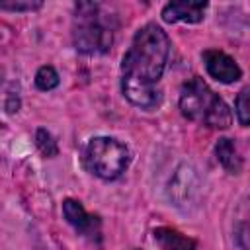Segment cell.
Listing matches in <instances>:
<instances>
[{
    "label": "cell",
    "instance_id": "2",
    "mask_svg": "<svg viewBox=\"0 0 250 250\" xmlns=\"http://www.w3.org/2000/svg\"><path fill=\"white\" fill-rule=\"evenodd\" d=\"M72 41L76 51L84 55H102L113 43V18L102 10L100 4L80 2L74 10Z\"/></svg>",
    "mask_w": 250,
    "mask_h": 250
},
{
    "label": "cell",
    "instance_id": "12",
    "mask_svg": "<svg viewBox=\"0 0 250 250\" xmlns=\"http://www.w3.org/2000/svg\"><path fill=\"white\" fill-rule=\"evenodd\" d=\"M234 109H236V117H238L240 125H250V86H246L238 92Z\"/></svg>",
    "mask_w": 250,
    "mask_h": 250
},
{
    "label": "cell",
    "instance_id": "4",
    "mask_svg": "<svg viewBox=\"0 0 250 250\" xmlns=\"http://www.w3.org/2000/svg\"><path fill=\"white\" fill-rule=\"evenodd\" d=\"M129 164V150L115 139L96 137L86 146V166L102 180H115Z\"/></svg>",
    "mask_w": 250,
    "mask_h": 250
},
{
    "label": "cell",
    "instance_id": "15",
    "mask_svg": "<svg viewBox=\"0 0 250 250\" xmlns=\"http://www.w3.org/2000/svg\"><path fill=\"white\" fill-rule=\"evenodd\" d=\"M41 6V2H25V4H21V2H4V4H0V8L2 10H35V8H39Z\"/></svg>",
    "mask_w": 250,
    "mask_h": 250
},
{
    "label": "cell",
    "instance_id": "13",
    "mask_svg": "<svg viewBox=\"0 0 250 250\" xmlns=\"http://www.w3.org/2000/svg\"><path fill=\"white\" fill-rule=\"evenodd\" d=\"M35 84L39 90H53L59 84V74L53 66H41L35 74Z\"/></svg>",
    "mask_w": 250,
    "mask_h": 250
},
{
    "label": "cell",
    "instance_id": "5",
    "mask_svg": "<svg viewBox=\"0 0 250 250\" xmlns=\"http://www.w3.org/2000/svg\"><path fill=\"white\" fill-rule=\"evenodd\" d=\"M203 61H205L207 72H209L215 80H219V82H223V84L236 82V80L240 78V74H242L240 68H238V64L234 62V59L229 57V55L223 53V51L209 49V51L203 53Z\"/></svg>",
    "mask_w": 250,
    "mask_h": 250
},
{
    "label": "cell",
    "instance_id": "6",
    "mask_svg": "<svg viewBox=\"0 0 250 250\" xmlns=\"http://www.w3.org/2000/svg\"><path fill=\"white\" fill-rule=\"evenodd\" d=\"M62 213L64 219L84 236L88 238H100V219L96 215L86 213L80 201L76 199H64L62 201Z\"/></svg>",
    "mask_w": 250,
    "mask_h": 250
},
{
    "label": "cell",
    "instance_id": "8",
    "mask_svg": "<svg viewBox=\"0 0 250 250\" xmlns=\"http://www.w3.org/2000/svg\"><path fill=\"white\" fill-rule=\"evenodd\" d=\"M197 191V178H195V172L191 166L184 164L176 170L174 178L170 180V186H168V195L170 199L174 201V205L178 207H184L191 201V195Z\"/></svg>",
    "mask_w": 250,
    "mask_h": 250
},
{
    "label": "cell",
    "instance_id": "3",
    "mask_svg": "<svg viewBox=\"0 0 250 250\" xmlns=\"http://www.w3.org/2000/svg\"><path fill=\"white\" fill-rule=\"evenodd\" d=\"M180 109L188 119L199 121L207 127L227 129L230 125V111L227 104L197 76L182 86Z\"/></svg>",
    "mask_w": 250,
    "mask_h": 250
},
{
    "label": "cell",
    "instance_id": "10",
    "mask_svg": "<svg viewBox=\"0 0 250 250\" xmlns=\"http://www.w3.org/2000/svg\"><path fill=\"white\" fill-rule=\"evenodd\" d=\"M215 154H217V160L223 164V168L229 174H238L240 172L242 160L236 154V148H234L230 139H219L217 145H215Z\"/></svg>",
    "mask_w": 250,
    "mask_h": 250
},
{
    "label": "cell",
    "instance_id": "9",
    "mask_svg": "<svg viewBox=\"0 0 250 250\" xmlns=\"http://www.w3.org/2000/svg\"><path fill=\"white\" fill-rule=\"evenodd\" d=\"M154 242L158 244L160 250H195L197 244L193 238L174 230V229H168V227H160V229H154Z\"/></svg>",
    "mask_w": 250,
    "mask_h": 250
},
{
    "label": "cell",
    "instance_id": "11",
    "mask_svg": "<svg viewBox=\"0 0 250 250\" xmlns=\"http://www.w3.org/2000/svg\"><path fill=\"white\" fill-rule=\"evenodd\" d=\"M35 145L41 150V154L47 156V158H53V156L59 154V146H57L53 135L47 129H37V133H35Z\"/></svg>",
    "mask_w": 250,
    "mask_h": 250
},
{
    "label": "cell",
    "instance_id": "16",
    "mask_svg": "<svg viewBox=\"0 0 250 250\" xmlns=\"http://www.w3.org/2000/svg\"><path fill=\"white\" fill-rule=\"evenodd\" d=\"M18 107H20V100H18V98H10L8 104H6V109H8L10 113H14V111H18Z\"/></svg>",
    "mask_w": 250,
    "mask_h": 250
},
{
    "label": "cell",
    "instance_id": "14",
    "mask_svg": "<svg viewBox=\"0 0 250 250\" xmlns=\"http://www.w3.org/2000/svg\"><path fill=\"white\" fill-rule=\"evenodd\" d=\"M234 236H236V242H238L240 248L250 250V221H240L236 225Z\"/></svg>",
    "mask_w": 250,
    "mask_h": 250
},
{
    "label": "cell",
    "instance_id": "7",
    "mask_svg": "<svg viewBox=\"0 0 250 250\" xmlns=\"http://www.w3.org/2000/svg\"><path fill=\"white\" fill-rule=\"evenodd\" d=\"M207 10V2L203 0H178L168 2L162 8V20L168 23L186 21V23H197L203 20V14Z\"/></svg>",
    "mask_w": 250,
    "mask_h": 250
},
{
    "label": "cell",
    "instance_id": "1",
    "mask_svg": "<svg viewBox=\"0 0 250 250\" xmlns=\"http://www.w3.org/2000/svg\"><path fill=\"white\" fill-rule=\"evenodd\" d=\"M168 53V35L156 23H146L135 33L121 62V90L133 105L148 109L158 104L154 84L164 72Z\"/></svg>",
    "mask_w": 250,
    "mask_h": 250
}]
</instances>
